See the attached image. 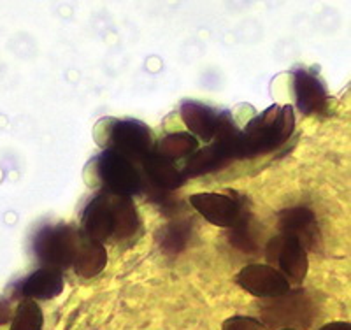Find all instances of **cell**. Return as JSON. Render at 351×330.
I'll return each mask as SVG.
<instances>
[{
    "mask_svg": "<svg viewBox=\"0 0 351 330\" xmlns=\"http://www.w3.org/2000/svg\"><path fill=\"white\" fill-rule=\"evenodd\" d=\"M95 139L104 152L116 153L123 158H146L155 150V139L148 127L136 119H100Z\"/></svg>",
    "mask_w": 351,
    "mask_h": 330,
    "instance_id": "cell-1",
    "label": "cell"
},
{
    "mask_svg": "<svg viewBox=\"0 0 351 330\" xmlns=\"http://www.w3.org/2000/svg\"><path fill=\"white\" fill-rule=\"evenodd\" d=\"M293 113L291 106H272L246 125L241 134V153L271 152L283 144L293 132Z\"/></svg>",
    "mask_w": 351,
    "mask_h": 330,
    "instance_id": "cell-2",
    "label": "cell"
},
{
    "mask_svg": "<svg viewBox=\"0 0 351 330\" xmlns=\"http://www.w3.org/2000/svg\"><path fill=\"white\" fill-rule=\"evenodd\" d=\"M80 241L81 231H76L64 223L55 227H44L37 232L34 239V253L43 267L62 271L74 262Z\"/></svg>",
    "mask_w": 351,
    "mask_h": 330,
    "instance_id": "cell-3",
    "label": "cell"
},
{
    "mask_svg": "<svg viewBox=\"0 0 351 330\" xmlns=\"http://www.w3.org/2000/svg\"><path fill=\"white\" fill-rule=\"evenodd\" d=\"M90 169H92L93 176L92 181H88V183L92 187H102L108 193L127 195V197L139 191V174L130 160L123 158V156L104 152L93 160Z\"/></svg>",
    "mask_w": 351,
    "mask_h": 330,
    "instance_id": "cell-4",
    "label": "cell"
},
{
    "mask_svg": "<svg viewBox=\"0 0 351 330\" xmlns=\"http://www.w3.org/2000/svg\"><path fill=\"white\" fill-rule=\"evenodd\" d=\"M265 257H267V266H278V271L293 283H302L307 276L309 269V260H307V251L302 244L291 235H276L265 246Z\"/></svg>",
    "mask_w": 351,
    "mask_h": 330,
    "instance_id": "cell-5",
    "label": "cell"
},
{
    "mask_svg": "<svg viewBox=\"0 0 351 330\" xmlns=\"http://www.w3.org/2000/svg\"><path fill=\"white\" fill-rule=\"evenodd\" d=\"M236 283L247 294L258 298H280L290 294V281L276 267L267 263H252L236 274Z\"/></svg>",
    "mask_w": 351,
    "mask_h": 330,
    "instance_id": "cell-6",
    "label": "cell"
},
{
    "mask_svg": "<svg viewBox=\"0 0 351 330\" xmlns=\"http://www.w3.org/2000/svg\"><path fill=\"white\" fill-rule=\"evenodd\" d=\"M192 207L211 225L234 228L241 223V206L236 199L215 191H200L190 195Z\"/></svg>",
    "mask_w": 351,
    "mask_h": 330,
    "instance_id": "cell-7",
    "label": "cell"
},
{
    "mask_svg": "<svg viewBox=\"0 0 351 330\" xmlns=\"http://www.w3.org/2000/svg\"><path fill=\"white\" fill-rule=\"evenodd\" d=\"M83 231L84 237L104 244L114 237L116 231V211H114V193L97 195L83 213Z\"/></svg>",
    "mask_w": 351,
    "mask_h": 330,
    "instance_id": "cell-8",
    "label": "cell"
},
{
    "mask_svg": "<svg viewBox=\"0 0 351 330\" xmlns=\"http://www.w3.org/2000/svg\"><path fill=\"white\" fill-rule=\"evenodd\" d=\"M278 227L281 234L295 237L304 250H315L318 243V225L316 216L306 207H291L278 213Z\"/></svg>",
    "mask_w": 351,
    "mask_h": 330,
    "instance_id": "cell-9",
    "label": "cell"
},
{
    "mask_svg": "<svg viewBox=\"0 0 351 330\" xmlns=\"http://www.w3.org/2000/svg\"><path fill=\"white\" fill-rule=\"evenodd\" d=\"M180 113L183 123L197 141L211 143L215 139L221 121V115L218 111L195 100H184Z\"/></svg>",
    "mask_w": 351,
    "mask_h": 330,
    "instance_id": "cell-10",
    "label": "cell"
},
{
    "mask_svg": "<svg viewBox=\"0 0 351 330\" xmlns=\"http://www.w3.org/2000/svg\"><path fill=\"white\" fill-rule=\"evenodd\" d=\"M293 95L297 108L306 115L324 111L327 106V92L324 83L307 71H297L293 74Z\"/></svg>",
    "mask_w": 351,
    "mask_h": 330,
    "instance_id": "cell-11",
    "label": "cell"
},
{
    "mask_svg": "<svg viewBox=\"0 0 351 330\" xmlns=\"http://www.w3.org/2000/svg\"><path fill=\"white\" fill-rule=\"evenodd\" d=\"M64 287L65 281L62 271L40 267L28 278H25V281L20 285V294L25 298L37 303V300H49V298L58 297L64 292Z\"/></svg>",
    "mask_w": 351,
    "mask_h": 330,
    "instance_id": "cell-12",
    "label": "cell"
},
{
    "mask_svg": "<svg viewBox=\"0 0 351 330\" xmlns=\"http://www.w3.org/2000/svg\"><path fill=\"white\" fill-rule=\"evenodd\" d=\"M106 266H108V253H106L104 244L92 241L81 234L80 246H77L76 257L72 262L76 274L81 278H95L97 274L104 271Z\"/></svg>",
    "mask_w": 351,
    "mask_h": 330,
    "instance_id": "cell-13",
    "label": "cell"
},
{
    "mask_svg": "<svg viewBox=\"0 0 351 330\" xmlns=\"http://www.w3.org/2000/svg\"><path fill=\"white\" fill-rule=\"evenodd\" d=\"M195 152H199V141L188 132H176V134H169L164 139H160L155 144L153 153L172 163L174 160L192 156Z\"/></svg>",
    "mask_w": 351,
    "mask_h": 330,
    "instance_id": "cell-14",
    "label": "cell"
},
{
    "mask_svg": "<svg viewBox=\"0 0 351 330\" xmlns=\"http://www.w3.org/2000/svg\"><path fill=\"white\" fill-rule=\"evenodd\" d=\"M144 169L153 183L162 188H176L181 185V176L178 169L167 160L160 158L158 155L152 153L144 158Z\"/></svg>",
    "mask_w": 351,
    "mask_h": 330,
    "instance_id": "cell-15",
    "label": "cell"
},
{
    "mask_svg": "<svg viewBox=\"0 0 351 330\" xmlns=\"http://www.w3.org/2000/svg\"><path fill=\"white\" fill-rule=\"evenodd\" d=\"M44 314L39 304L30 298H23L12 314L11 330H43Z\"/></svg>",
    "mask_w": 351,
    "mask_h": 330,
    "instance_id": "cell-16",
    "label": "cell"
},
{
    "mask_svg": "<svg viewBox=\"0 0 351 330\" xmlns=\"http://www.w3.org/2000/svg\"><path fill=\"white\" fill-rule=\"evenodd\" d=\"M221 330H269L260 320L252 318V316H230L223 322Z\"/></svg>",
    "mask_w": 351,
    "mask_h": 330,
    "instance_id": "cell-17",
    "label": "cell"
},
{
    "mask_svg": "<svg viewBox=\"0 0 351 330\" xmlns=\"http://www.w3.org/2000/svg\"><path fill=\"white\" fill-rule=\"evenodd\" d=\"M184 234L180 228H169L167 235L164 237V246L169 251H178L184 246Z\"/></svg>",
    "mask_w": 351,
    "mask_h": 330,
    "instance_id": "cell-18",
    "label": "cell"
},
{
    "mask_svg": "<svg viewBox=\"0 0 351 330\" xmlns=\"http://www.w3.org/2000/svg\"><path fill=\"white\" fill-rule=\"evenodd\" d=\"M11 320H12L11 307H9V304L5 303V300L0 298V325H5V323H9Z\"/></svg>",
    "mask_w": 351,
    "mask_h": 330,
    "instance_id": "cell-19",
    "label": "cell"
},
{
    "mask_svg": "<svg viewBox=\"0 0 351 330\" xmlns=\"http://www.w3.org/2000/svg\"><path fill=\"white\" fill-rule=\"evenodd\" d=\"M318 330H351V325L350 322H330L319 327Z\"/></svg>",
    "mask_w": 351,
    "mask_h": 330,
    "instance_id": "cell-20",
    "label": "cell"
},
{
    "mask_svg": "<svg viewBox=\"0 0 351 330\" xmlns=\"http://www.w3.org/2000/svg\"><path fill=\"white\" fill-rule=\"evenodd\" d=\"M281 330H295V329H291V327H285V329H281Z\"/></svg>",
    "mask_w": 351,
    "mask_h": 330,
    "instance_id": "cell-21",
    "label": "cell"
}]
</instances>
